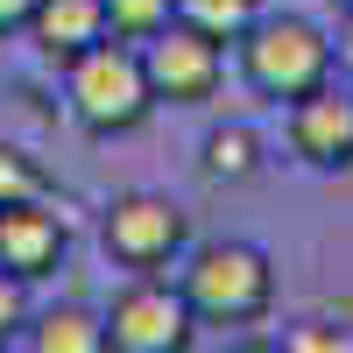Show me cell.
Instances as JSON below:
<instances>
[{
    "label": "cell",
    "instance_id": "6da1fadb",
    "mask_svg": "<svg viewBox=\"0 0 353 353\" xmlns=\"http://www.w3.org/2000/svg\"><path fill=\"white\" fill-rule=\"evenodd\" d=\"M233 50H241L248 85L261 99H276V106L318 92V85H332V36L318 21H304V14H269V8H261V21Z\"/></svg>",
    "mask_w": 353,
    "mask_h": 353
},
{
    "label": "cell",
    "instance_id": "7a4b0ae2",
    "mask_svg": "<svg viewBox=\"0 0 353 353\" xmlns=\"http://www.w3.org/2000/svg\"><path fill=\"white\" fill-rule=\"evenodd\" d=\"M176 290L198 311V325H254L276 304V269L248 241H205V248H191Z\"/></svg>",
    "mask_w": 353,
    "mask_h": 353
},
{
    "label": "cell",
    "instance_id": "3957f363",
    "mask_svg": "<svg viewBox=\"0 0 353 353\" xmlns=\"http://www.w3.org/2000/svg\"><path fill=\"white\" fill-rule=\"evenodd\" d=\"M71 71V113L85 134H134L141 121L156 113V85H149V64H141V50L106 36L78 57Z\"/></svg>",
    "mask_w": 353,
    "mask_h": 353
},
{
    "label": "cell",
    "instance_id": "277c9868",
    "mask_svg": "<svg viewBox=\"0 0 353 353\" xmlns=\"http://www.w3.org/2000/svg\"><path fill=\"white\" fill-rule=\"evenodd\" d=\"M198 339V311L184 304V290H170L156 276L128 283L106 311V346L113 353H184Z\"/></svg>",
    "mask_w": 353,
    "mask_h": 353
},
{
    "label": "cell",
    "instance_id": "5b68a950",
    "mask_svg": "<svg viewBox=\"0 0 353 353\" xmlns=\"http://www.w3.org/2000/svg\"><path fill=\"white\" fill-rule=\"evenodd\" d=\"M106 254L134 276H156L184 254V212L156 191H128L106 205Z\"/></svg>",
    "mask_w": 353,
    "mask_h": 353
},
{
    "label": "cell",
    "instance_id": "8992f818",
    "mask_svg": "<svg viewBox=\"0 0 353 353\" xmlns=\"http://www.w3.org/2000/svg\"><path fill=\"white\" fill-rule=\"evenodd\" d=\"M141 64H149V85H156V106H205L226 78V50L198 28L170 21L163 36L141 43Z\"/></svg>",
    "mask_w": 353,
    "mask_h": 353
},
{
    "label": "cell",
    "instance_id": "52a82bcc",
    "mask_svg": "<svg viewBox=\"0 0 353 353\" xmlns=\"http://www.w3.org/2000/svg\"><path fill=\"white\" fill-rule=\"evenodd\" d=\"M64 248H71V226L57 219L43 198L0 205V269H8L14 283H43V276H57Z\"/></svg>",
    "mask_w": 353,
    "mask_h": 353
},
{
    "label": "cell",
    "instance_id": "ba28073f",
    "mask_svg": "<svg viewBox=\"0 0 353 353\" xmlns=\"http://www.w3.org/2000/svg\"><path fill=\"white\" fill-rule=\"evenodd\" d=\"M290 149L311 170H353V92L318 85V92L290 99Z\"/></svg>",
    "mask_w": 353,
    "mask_h": 353
},
{
    "label": "cell",
    "instance_id": "9c48e42d",
    "mask_svg": "<svg viewBox=\"0 0 353 353\" xmlns=\"http://www.w3.org/2000/svg\"><path fill=\"white\" fill-rule=\"evenodd\" d=\"M28 36L50 64H78L92 43H106V0H36V14H28Z\"/></svg>",
    "mask_w": 353,
    "mask_h": 353
},
{
    "label": "cell",
    "instance_id": "30bf717a",
    "mask_svg": "<svg viewBox=\"0 0 353 353\" xmlns=\"http://www.w3.org/2000/svg\"><path fill=\"white\" fill-rule=\"evenodd\" d=\"M36 353H106V318H92L85 304H64V311H43L36 332H28Z\"/></svg>",
    "mask_w": 353,
    "mask_h": 353
},
{
    "label": "cell",
    "instance_id": "8fae6325",
    "mask_svg": "<svg viewBox=\"0 0 353 353\" xmlns=\"http://www.w3.org/2000/svg\"><path fill=\"white\" fill-rule=\"evenodd\" d=\"M176 21L198 28V36H212L226 50V43H241L248 28L261 21V0H176Z\"/></svg>",
    "mask_w": 353,
    "mask_h": 353
},
{
    "label": "cell",
    "instance_id": "7c38bea8",
    "mask_svg": "<svg viewBox=\"0 0 353 353\" xmlns=\"http://www.w3.org/2000/svg\"><path fill=\"white\" fill-rule=\"evenodd\" d=\"M198 170L212 176V184H248V176L261 170V141H254L248 128H212V134H205Z\"/></svg>",
    "mask_w": 353,
    "mask_h": 353
},
{
    "label": "cell",
    "instance_id": "4fadbf2b",
    "mask_svg": "<svg viewBox=\"0 0 353 353\" xmlns=\"http://www.w3.org/2000/svg\"><path fill=\"white\" fill-rule=\"evenodd\" d=\"M176 21V0H106V28L121 43H149Z\"/></svg>",
    "mask_w": 353,
    "mask_h": 353
},
{
    "label": "cell",
    "instance_id": "5bb4252c",
    "mask_svg": "<svg viewBox=\"0 0 353 353\" xmlns=\"http://www.w3.org/2000/svg\"><path fill=\"white\" fill-rule=\"evenodd\" d=\"M14 198H50V170L28 149L0 141V205H14Z\"/></svg>",
    "mask_w": 353,
    "mask_h": 353
},
{
    "label": "cell",
    "instance_id": "9a60e30c",
    "mask_svg": "<svg viewBox=\"0 0 353 353\" xmlns=\"http://www.w3.org/2000/svg\"><path fill=\"white\" fill-rule=\"evenodd\" d=\"M28 325V304H21V283L8 276V269H0V346H8L14 332Z\"/></svg>",
    "mask_w": 353,
    "mask_h": 353
},
{
    "label": "cell",
    "instance_id": "2e32d148",
    "mask_svg": "<svg viewBox=\"0 0 353 353\" xmlns=\"http://www.w3.org/2000/svg\"><path fill=\"white\" fill-rule=\"evenodd\" d=\"M283 346H290V353H339L346 339L325 332V325H304V332H283Z\"/></svg>",
    "mask_w": 353,
    "mask_h": 353
},
{
    "label": "cell",
    "instance_id": "e0dca14e",
    "mask_svg": "<svg viewBox=\"0 0 353 353\" xmlns=\"http://www.w3.org/2000/svg\"><path fill=\"white\" fill-rule=\"evenodd\" d=\"M28 14H36V0H0V36H14V28H28Z\"/></svg>",
    "mask_w": 353,
    "mask_h": 353
},
{
    "label": "cell",
    "instance_id": "ac0fdd59",
    "mask_svg": "<svg viewBox=\"0 0 353 353\" xmlns=\"http://www.w3.org/2000/svg\"><path fill=\"white\" fill-rule=\"evenodd\" d=\"M332 64L353 78V8H346V21H339V43H332Z\"/></svg>",
    "mask_w": 353,
    "mask_h": 353
},
{
    "label": "cell",
    "instance_id": "d6986e66",
    "mask_svg": "<svg viewBox=\"0 0 353 353\" xmlns=\"http://www.w3.org/2000/svg\"><path fill=\"white\" fill-rule=\"evenodd\" d=\"M346 8H353V0H346Z\"/></svg>",
    "mask_w": 353,
    "mask_h": 353
}]
</instances>
